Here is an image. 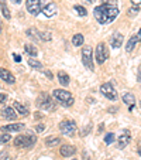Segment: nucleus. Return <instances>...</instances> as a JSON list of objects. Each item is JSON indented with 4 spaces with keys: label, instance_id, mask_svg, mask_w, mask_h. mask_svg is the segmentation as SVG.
Returning <instances> with one entry per match:
<instances>
[{
    "label": "nucleus",
    "instance_id": "f257e3e1",
    "mask_svg": "<svg viewBox=\"0 0 141 160\" xmlns=\"http://www.w3.org/2000/svg\"><path fill=\"white\" fill-rule=\"evenodd\" d=\"M93 14L100 24H110L119 16V6H117L116 0H103V4L97 6Z\"/></svg>",
    "mask_w": 141,
    "mask_h": 160
},
{
    "label": "nucleus",
    "instance_id": "f03ea898",
    "mask_svg": "<svg viewBox=\"0 0 141 160\" xmlns=\"http://www.w3.org/2000/svg\"><path fill=\"white\" fill-rule=\"evenodd\" d=\"M37 142V138L31 133L27 135H20L14 139V146L16 148H24V149H31Z\"/></svg>",
    "mask_w": 141,
    "mask_h": 160
},
{
    "label": "nucleus",
    "instance_id": "7ed1b4c3",
    "mask_svg": "<svg viewBox=\"0 0 141 160\" xmlns=\"http://www.w3.org/2000/svg\"><path fill=\"white\" fill-rule=\"evenodd\" d=\"M52 95H54L55 99H58L59 102H62L65 106L73 105V97L71 95V92H68V91H65V89H55L54 92H52Z\"/></svg>",
    "mask_w": 141,
    "mask_h": 160
},
{
    "label": "nucleus",
    "instance_id": "20e7f679",
    "mask_svg": "<svg viewBox=\"0 0 141 160\" xmlns=\"http://www.w3.org/2000/svg\"><path fill=\"white\" fill-rule=\"evenodd\" d=\"M82 62L89 71L95 70V65H93V50L89 45H85L82 48Z\"/></svg>",
    "mask_w": 141,
    "mask_h": 160
},
{
    "label": "nucleus",
    "instance_id": "39448f33",
    "mask_svg": "<svg viewBox=\"0 0 141 160\" xmlns=\"http://www.w3.org/2000/svg\"><path fill=\"white\" fill-rule=\"evenodd\" d=\"M100 92L110 101L117 99V92H116V89H114V87H113L111 82H105V84L100 87Z\"/></svg>",
    "mask_w": 141,
    "mask_h": 160
},
{
    "label": "nucleus",
    "instance_id": "423d86ee",
    "mask_svg": "<svg viewBox=\"0 0 141 160\" xmlns=\"http://www.w3.org/2000/svg\"><path fill=\"white\" fill-rule=\"evenodd\" d=\"M95 58H96V61L99 64H103L109 58V51H107V47H106L105 42H100V44H97L96 52H95Z\"/></svg>",
    "mask_w": 141,
    "mask_h": 160
},
{
    "label": "nucleus",
    "instance_id": "0eeeda50",
    "mask_svg": "<svg viewBox=\"0 0 141 160\" xmlns=\"http://www.w3.org/2000/svg\"><path fill=\"white\" fill-rule=\"evenodd\" d=\"M59 130L66 136H73L76 132V123L73 121H62L59 123Z\"/></svg>",
    "mask_w": 141,
    "mask_h": 160
},
{
    "label": "nucleus",
    "instance_id": "6e6552de",
    "mask_svg": "<svg viewBox=\"0 0 141 160\" xmlns=\"http://www.w3.org/2000/svg\"><path fill=\"white\" fill-rule=\"evenodd\" d=\"M37 106L41 109H51L52 108V99L47 92H42L38 98H37Z\"/></svg>",
    "mask_w": 141,
    "mask_h": 160
},
{
    "label": "nucleus",
    "instance_id": "1a4fd4ad",
    "mask_svg": "<svg viewBox=\"0 0 141 160\" xmlns=\"http://www.w3.org/2000/svg\"><path fill=\"white\" fill-rule=\"evenodd\" d=\"M26 7H27L28 13H31L33 16H38L41 13V0H27Z\"/></svg>",
    "mask_w": 141,
    "mask_h": 160
},
{
    "label": "nucleus",
    "instance_id": "9d476101",
    "mask_svg": "<svg viewBox=\"0 0 141 160\" xmlns=\"http://www.w3.org/2000/svg\"><path fill=\"white\" fill-rule=\"evenodd\" d=\"M131 140V135H130L129 130H123L120 136H119V139H117V145H119V149H124L127 145L130 143Z\"/></svg>",
    "mask_w": 141,
    "mask_h": 160
},
{
    "label": "nucleus",
    "instance_id": "9b49d317",
    "mask_svg": "<svg viewBox=\"0 0 141 160\" xmlns=\"http://www.w3.org/2000/svg\"><path fill=\"white\" fill-rule=\"evenodd\" d=\"M123 34L121 33H114L113 36H111V40H110V44L113 48H119V47H121V44H123Z\"/></svg>",
    "mask_w": 141,
    "mask_h": 160
},
{
    "label": "nucleus",
    "instance_id": "f8f14e48",
    "mask_svg": "<svg viewBox=\"0 0 141 160\" xmlns=\"http://www.w3.org/2000/svg\"><path fill=\"white\" fill-rule=\"evenodd\" d=\"M0 78L4 79V81L9 82V84H14V81H16L14 75H13L12 72H9L7 70H4V68H0Z\"/></svg>",
    "mask_w": 141,
    "mask_h": 160
},
{
    "label": "nucleus",
    "instance_id": "ddd939ff",
    "mask_svg": "<svg viewBox=\"0 0 141 160\" xmlns=\"http://www.w3.org/2000/svg\"><path fill=\"white\" fill-rule=\"evenodd\" d=\"M57 4L55 3H48L47 6L44 7V10H42V13H44L47 17H52V16L57 14Z\"/></svg>",
    "mask_w": 141,
    "mask_h": 160
},
{
    "label": "nucleus",
    "instance_id": "4468645a",
    "mask_svg": "<svg viewBox=\"0 0 141 160\" xmlns=\"http://www.w3.org/2000/svg\"><path fill=\"white\" fill-rule=\"evenodd\" d=\"M24 129V125L23 123H12V125H6V126H2L3 132H18V130Z\"/></svg>",
    "mask_w": 141,
    "mask_h": 160
},
{
    "label": "nucleus",
    "instance_id": "2eb2a0df",
    "mask_svg": "<svg viewBox=\"0 0 141 160\" xmlns=\"http://www.w3.org/2000/svg\"><path fill=\"white\" fill-rule=\"evenodd\" d=\"M75 152H76V149L73 148V146H71V145H63L62 148L59 149V153L62 154L63 157L72 156V154H75Z\"/></svg>",
    "mask_w": 141,
    "mask_h": 160
},
{
    "label": "nucleus",
    "instance_id": "dca6fc26",
    "mask_svg": "<svg viewBox=\"0 0 141 160\" xmlns=\"http://www.w3.org/2000/svg\"><path fill=\"white\" fill-rule=\"evenodd\" d=\"M58 81H59V84L62 85V87H68L69 85V75L66 72H63V71H59L58 72Z\"/></svg>",
    "mask_w": 141,
    "mask_h": 160
},
{
    "label": "nucleus",
    "instance_id": "f3484780",
    "mask_svg": "<svg viewBox=\"0 0 141 160\" xmlns=\"http://www.w3.org/2000/svg\"><path fill=\"white\" fill-rule=\"evenodd\" d=\"M3 116L6 119H9V121H14V119L17 118V113L14 112L13 108H4L3 109Z\"/></svg>",
    "mask_w": 141,
    "mask_h": 160
},
{
    "label": "nucleus",
    "instance_id": "a211bd4d",
    "mask_svg": "<svg viewBox=\"0 0 141 160\" xmlns=\"http://www.w3.org/2000/svg\"><path fill=\"white\" fill-rule=\"evenodd\" d=\"M13 106H14V109H17L18 115H21V116L28 115V109L26 108V106L23 105V103H20V102H17V101H16V102L13 103Z\"/></svg>",
    "mask_w": 141,
    "mask_h": 160
},
{
    "label": "nucleus",
    "instance_id": "6ab92c4d",
    "mask_svg": "<svg viewBox=\"0 0 141 160\" xmlns=\"http://www.w3.org/2000/svg\"><path fill=\"white\" fill-rule=\"evenodd\" d=\"M138 42V37L137 36H131L130 37V40H129V42H127V47H126V51L127 52H131L133 50H134V47H135V44Z\"/></svg>",
    "mask_w": 141,
    "mask_h": 160
},
{
    "label": "nucleus",
    "instance_id": "aec40b11",
    "mask_svg": "<svg viewBox=\"0 0 141 160\" xmlns=\"http://www.w3.org/2000/svg\"><path fill=\"white\" fill-rule=\"evenodd\" d=\"M123 101H124V103H127L129 105V108H131V106H134V103H135V97L133 94H124L123 95Z\"/></svg>",
    "mask_w": 141,
    "mask_h": 160
},
{
    "label": "nucleus",
    "instance_id": "412c9836",
    "mask_svg": "<svg viewBox=\"0 0 141 160\" xmlns=\"http://www.w3.org/2000/svg\"><path fill=\"white\" fill-rule=\"evenodd\" d=\"M24 51L27 52L28 55H31V57H35V55L38 54V50H37L33 44H26L24 45Z\"/></svg>",
    "mask_w": 141,
    "mask_h": 160
},
{
    "label": "nucleus",
    "instance_id": "4be33fe9",
    "mask_svg": "<svg viewBox=\"0 0 141 160\" xmlns=\"http://www.w3.org/2000/svg\"><path fill=\"white\" fill-rule=\"evenodd\" d=\"M72 44L75 45V47H81V45L83 44V36H82V34H75V36L72 37Z\"/></svg>",
    "mask_w": 141,
    "mask_h": 160
},
{
    "label": "nucleus",
    "instance_id": "5701e85b",
    "mask_svg": "<svg viewBox=\"0 0 141 160\" xmlns=\"http://www.w3.org/2000/svg\"><path fill=\"white\" fill-rule=\"evenodd\" d=\"M61 143V139L59 138H48V139L45 140V145L49 146V148H54V146L59 145Z\"/></svg>",
    "mask_w": 141,
    "mask_h": 160
},
{
    "label": "nucleus",
    "instance_id": "b1692460",
    "mask_svg": "<svg viewBox=\"0 0 141 160\" xmlns=\"http://www.w3.org/2000/svg\"><path fill=\"white\" fill-rule=\"evenodd\" d=\"M28 65H30L31 68H34V70H42V64L40 62V61L34 60V58H30V60H28Z\"/></svg>",
    "mask_w": 141,
    "mask_h": 160
},
{
    "label": "nucleus",
    "instance_id": "393cba45",
    "mask_svg": "<svg viewBox=\"0 0 141 160\" xmlns=\"http://www.w3.org/2000/svg\"><path fill=\"white\" fill-rule=\"evenodd\" d=\"M75 12L78 13L81 17H85V16L87 14V12H86V9L85 7H82V6H75Z\"/></svg>",
    "mask_w": 141,
    "mask_h": 160
},
{
    "label": "nucleus",
    "instance_id": "a878e982",
    "mask_svg": "<svg viewBox=\"0 0 141 160\" xmlns=\"http://www.w3.org/2000/svg\"><path fill=\"white\" fill-rule=\"evenodd\" d=\"M114 139H116V138H114V133H107L105 138V143L106 145H110V143L114 142Z\"/></svg>",
    "mask_w": 141,
    "mask_h": 160
},
{
    "label": "nucleus",
    "instance_id": "bb28decb",
    "mask_svg": "<svg viewBox=\"0 0 141 160\" xmlns=\"http://www.w3.org/2000/svg\"><path fill=\"white\" fill-rule=\"evenodd\" d=\"M10 139H12V136H10L9 133H6V135H0V143H2V145L10 142Z\"/></svg>",
    "mask_w": 141,
    "mask_h": 160
},
{
    "label": "nucleus",
    "instance_id": "cd10ccee",
    "mask_svg": "<svg viewBox=\"0 0 141 160\" xmlns=\"http://www.w3.org/2000/svg\"><path fill=\"white\" fill-rule=\"evenodd\" d=\"M2 13H3V16L7 18V20H9L10 17H12V16H10V12H9V9H7L6 4H2Z\"/></svg>",
    "mask_w": 141,
    "mask_h": 160
},
{
    "label": "nucleus",
    "instance_id": "c85d7f7f",
    "mask_svg": "<svg viewBox=\"0 0 141 160\" xmlns=\"http://www.w3.org/2000/svg\"><path fill=\"white\" fill-rule=\"evenodd\" d=\"M40 40H44V41H49L51 40V34L44 31V33H40Z\"/></svg>",
    "mask_w": 141,
    "mask_h": 160
},
{
    "label": "nucleus",
    "instance_id": "c756f323",
    "mask_svg": "<svg viewBox=\"0 0 141 160\" xmlns=\"http://www.w3.org/2000/svg\"><path fill=\"white\" fill-rule=\"evenodd\" d=\"M138 13V6H133L129 9V16H135Z\"/></svg>",
    "mask_w": 141,
    "mask_h": 160
},
{
    "label": "nucleus",
    "instance_id": "7c9ffc66",
    "mask_svg": "<svg viewBox=\"0 0 141 160\" xmlns=\"http://www.w3.org/2000/svg\"><path fill=\"white\" fill-rule=\"evenodd\" d=\"M7 157H9V153H7V152H2V153H0V160H6Z\"/></svg>",
    "mask_w": 141,
    "mask_h": 160
},
{
    "label": "nucleus",
    "instance_id": "2f4dec72",
    "mask_svg": "<svg viewBox=\"0 0 141 160\" xmlns=\"http://www.w3.org/2000/svg\"><path fill=\"white\" fill-rule=\"evenodd\" d=\"M44 129H45L44 125H37V126H35V130H37V132H40V133L44 132Z\"/></svg>",
    "mask_w": 141,
    "mask_h": 160
},
{
    "label": "nucleus",
    "instance_id": "473e14b6",
    "mask_svg": "<svg viewBox=\"0 0 141 160\" xmlns=\"http://www.w3.org/2000/svg\"><path fill=\"white\" fill-rule=\"evenodd\" d=\"M7 101V95L4 94H0V103H4Z\"/></svg>",
    "mask_w": 141,
    "mask_h": 160
},
{
    "label": "nucleus",
    "instance_id": "72a5a7b5",
    "mask_svg": "<svg viewBox=\"0 0 141 160\" xmlns=\"http://www.w3.org/2000/svg\"><path fill=\"white\" fill-rule=\"evenodd\" d=\"M82 154H83V157H85V159H86V160H92V159H90V154H89V152L83 150V153H82Z\"/></svg>",
    "mask_w": 141,
    "mask_h": 160
},
{
    "label": "nucleus",
    "instance_id": "f704fd0d",
    "mask_svg": "<svg viewBox=\"0 0 141 160\" xmlns=\"http://www.w3.org/2000/svg\"><path fill=\"white\" fill-rule=\"evenodd\" d=\"M131 4H133V6H140L141 0H131Z\"/></svg>",
    "mask_w": 141,
    "mask_h": 160
},
{
    "label": "nucleus",
    "instance_id": "c9c22d12",
    "mask_svg": "<svg viewBox=\"0 0 141 160\" xmlns=\"http://www.w3.org/2000/svg\"><path fill=\"white\" fill-rule=\"evenodd\" d=\"M13 58H14L16 62H20V61H21V57H20V55H17V54H13Z\"/></svg>",
    "mask_w": 141,
    "mask_h": 160
},
{
    "label": "nucleus",
    "instance_id": "e433bc0d",
    "mask_svg": "<svg viewBox=\"0 0 141 160\" xmlns=\"http://www.w3.org/2000/svg\"><path fill=\"white\" fill-rule=\"evenodd\" d=\"M45 75L48 77V78H49V79H52V74H51V72H49V71H45Z\"/></svg>",
    "mask_w": 141,
    "mask_h": 160
},
{
    "label": "nucleus",
    "instance_id": "4c0bfd02",
    "mask_svg": "<svg viewBox=\"0 0 141 160\" xmlns=\"http://www.w3.org/2000/svg\"><path fill=\"white\" fill-rule=\"evenodd\" d=\"M12 2H13V3H16V4H20L23 0H12Z\"/></svg>",
    "mask_w": 141,
    "mask_h": 160
},
{
    "label": "nucleus",
    "instance_id": "58836bf2",
    "mask_svg": "<svg viewBox=\"0 0 141 160\" xmlns=\"http://www.w3.org/2000/svg\"><path fill=\"white\" fill-rule=\"evenodd\" d=\"M137 37H138V41H141V28H140V31H138Z\"/></svg>",
    "mask_w": 141,
    "mask_h": 160
},
{
    "label": "nucleus",
    "instance_id": "ea45409f",
    "mask_svg": "<svg viewBox=\"0 0 141 160\" xmlns=\"http://www.w3.org/2000/svg\"><path fill=\"white\" fill-rule=\"evenodd\" d=\"M138 154H140V156H141V142L138 143Z\"/></svg>",
    "mask_w": 141,
    "mask_h": 160
},
{
    "label": "nucleus",
    "instance_id": "a19ab883",
    "mask_svg": "<svg viewBox=\"0 0 141 160\" xmlns=\"http://www.w3.org/2000/svg\"><path fill=\"white\" fill-rule=\"evenodd\" d=\"M137 79H138V82H141V72H138V75H137Z\"/></svg>",
    "mask_w": 141,
    "mask_h": 160
},
{
    "label": "nucleus",
    "instance_id": "79ce46f5",
    "mask_svg": "<svg viewBox=\"0 0 141 160\" xmlns=\"http://www.w3.org/2000/svg\"><path fill=\"white\" fill-rule=\"evenodd\" d=\"M41 116H42V115H41V113H38V112H37V113H35V118H37V119H38V118H41Z\"/></svg>",
    "mask_w": 141,
    "mask_h": 160
},
{
    "label": "nucleus",
    "instance_id": "37998d69",
    "mask_svg": "<svg viewBox=\"0 0 141 160\" xmlns=\"http://www.w3.org/2000/svg\"><path fill=\"white\" fill-rule=\"evenodd\" d=\"M85 2H86V3H89V4H90V3H93V2H95V0H85Z\"/></svg>",
    "mask_w": 141,
    "mask_h": 160
},
{
    "label": "nucleus",
    "instance_id": "c03bdc74",
    "mask_svg": "<svg viewBox=\"0 0 141 160\" xmlns=\"http://www.w3.org/2000/svg\"><path fill=\"white\" fill-rule=\"evenodd\" d=\"M0 31H2V24H0Z\"/></svg>",
    "mask_w": 141,
    "mask_h": 160
},
{
    "label": "nucleus",
    "instance_id": "a18cd8bd",
    "mask_svg": "<svg viewBox=\"0 0 141 160\" xmlns=\"http://www.w3.org/2000/svg\"><path fill=\"white\" fill-rule=\"evenodd\" d=\"M73 160H75V159H73Z\"/></svg>",
    "mask_w": 141,
    "mask_h": 160
}]
</instances>
